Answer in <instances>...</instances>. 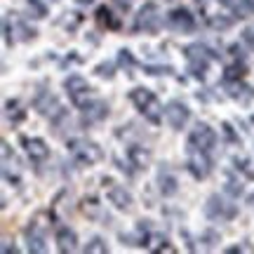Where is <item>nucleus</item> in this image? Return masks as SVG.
Segmentation results:
<instances>
[{
	"label": "nucleus",
	"instance_id": "nucleus-21",
	"mask_svg": "<svg viewBox=\"0 0 254 254\" xmlns=\"http://www.w3.org/2000/svg\"><path fill=\"white\" fill-rule=\"evenodd\" d=\"M26 7H28V12H31V17H36V19H43L47 14V7L43 0H28Z\"/></svg>",
	"mask_w": 254,
	"mask_h": 254
},
{
	"label": "nucleus",
	"instance_id": "nucleus-22",
	"mask_svg": "<svg viewBox=\"0 0 254 254\" xmlns=\"http://www.w3.org/2000/svg\"><path fill=\"white\" fill-rule=\"evenodd\" d=\"M118 64L125 68L127 73H129L132 68H134L136 62H134V57H132V52H129V50H120V52H118Z\"/></svg>",
	"mask_w": 254,
	"mask_h": 254
},
{
	"label": "nucleus",
	"instance_id": "nucleus-14",
	"mask_svg": "<svg viewBox=\"0 0 254 254\" xmlns=\"http://www.w3.org/2000/svg\"><path fill=\"white\" fill-rule=\"evenodd\" d=\"M158 189H160V193H163L165 198H172L174 193L179 190V182H177V177L167 170V165H163L160 172H158Z\"/></svg>",
	"mask_w": 254,
	"mask_h": 254
},
{
	"label": "nucleus",
	"instance_id": "nucleus-26",
	"mask_svg": "<svg viewBox=\"0 0 254 254\" xmlns=\"http://www.w3.org/2000/svg\"><path fill=\"white\" fill-rule=\"evenodd\" d=\"M226 193H228V195H240V193H243V186H240V182L228 179V182H226Z\"/></svg>",
	"mask_w": 254,
	"mask_h": 254
},
{
	"label": "nucleus",
	"instance_id": "nucleus-5",
	"mask_svg": "<svg viewBox=\"0 0 254 254\" xmlns=\"http://www.w3.org/2000/svg\"><path fill=\"white\" fill-rule=\"evenodd\" d=\"M205 214L212 221H231L238 214V207L226 202L221 195H209L207 202H205Z\"/></svg>",
	"mask_w": 254,
	"mask_h": 254
},
{
	"label": "nucleus",
	"instance_id": "nucleus-4",
	"mask_svg": "<svg viewBox=\"0 0 254 254\" xmlns=\"http://www.w3.org/2000/svg\"><path fill=\"white\" fill-rule=\"evenodd\" d=\"M68 148H71L73 158L85 165H94L104 158V151L94 141H87V139H73L71 144H68Z\"/></svg>",
	"mask_w": 254,
	"mask_h": 254
},
{
	"label": "nucleus",
	"instance_id": "nucleus-31",
	"mask_svg": "<svg viewBox=\"0 0 254 254\" xmlns=\"http://www.w3.org/2000/svg\"><path fill=\"white\" fill-rule=\"evenodd\" d=\"M212 26L214 28H228L231 26V21H228V19H212Z\"/></svg>",
	"mask_w": 254,
	"mask_h": 254
},
{
	"label": "nucleus",
	"instance_id": "nucleus-1",
	"mask_svg": "<svg viewBox=\"0 0 254 254\" xmlns=\"http://www.w3.org/2000/svg\"><path fill=\"white\" fill-rule=\"evenodd\" d=\"M129 101L136 106V111L144 116L146 120H151V123H160L163 118V106H160V101L155 97L151 90H146V87H134V90L129 92Z\"/></svg>",
	"mask_w": 254,
	"mask_h": 254
},
{
	"label": "nucleus",
	"instance_id": "nucleus-27",
	"mask_svg": "<svg viewBox=\"0 0 254 254\" xmlns=\"http://www.w3.org/2000/svg\"><path fill=\"white\" fill-rule=\"evenodd\" d=\"M146 71L151 75H165V73H172V68L170 66H146Z\"/></svg>",
	"mask_w": 254,
	"mask_h": 254
},
{
	"label": "nucleus",
	"instance_id": "nucleus-33",
	"mask_svg": "<svg viewBox=\"0 0 254 254\" xmlns=\"http://www.w3.org/2000/svg\"><path fill=\"white\" fill-rule=\"evenodd\" d=\"M243 5H245L247 12H254V0H243Z\"/></svg>",
	"mask_w": 254,
	"mask_h": 254
},
{
	"label": "nucleus",
	"instance_id": "nucleus-7",
	"mask_svg": "<svg viewBox=\"0 0 254 254\" xmlns=\"http://www.w3.org/2000/svg\"><path fill=\"white\" fill-rule=\"evenodd\" d=\"M64 90L68 92V97H71V101L75 106H82L85 101L90 99V92H92L87 80H85L82 75H78V73H73V75H68V78L64 80Z\"/></svg>",
	"mask_w": 254,
	"mask_h": 254
},
{
	"label": "nucleus",
	"instance_id": "nucleus-17",
	"mask_svg": "<svg viewBox=\"0 0 254 254\" xmlns=\"http://www.w3.org/2000/svg\"><path fill=\"white\" fill-rule=\"evenodd\" d=\"M26 240H28V250L31 252H45L47 245H45V236L38 231V226H31L26 231Z\"/></svg>",
	"mask_w": 254,
	"mask_h": 254
},
{
	"label": "nucleus",
	"instance_id": "nucleus-30",
	"mask_svg": "<svg viewBox=\"0 0 254 254\" xmlns=\"http://www.w3.org/2000/svg\"><path fill=\"white\" fill-rule=\"evenodd\" d=\"M224 134H226L228 139H231V141H233V144H238V141H240V139H238V136L233 134V127L228 125V123H224Z\"/></svg>",
	"mask_w": 254,
	"mask_h": 254
},
{
	"label": "nucleus",
	"instance_id": "nucleus-20",
	"mask_svg": "<svg viewBox=\"0 0 254 254\" xmlns=\"http://www.w3.org/2000/svg\"><path fill=\"white\" fill-rule=\"evenodd\" d=\"M226 92L231 99H250L252 97L250 87H245L243 82H233V80H226Z\"/></svg>",
	"mask_w": 254,
	"mask_h": 254
},
{
	"label": "nucleus",
	"instance_id": "nucleus-23",
	"mask_svg": "<svg viewBox=\"0 0 254 254\" xmlns=\"http://www.w3.org/2000/svg\"><path fill=\"white\" fill-rule=\"evenodd\" d=\"M85 252H99V254H106V252H109V247H106V243H104L101 238H92L90 243H87V247H85Z\"/></svg>",
	"mask_w": 254,
	"mask_h": 254
},
{
	"label": "nucleus",
	"instance_id": "nucleus-2",
	"mask_svg": "<svg viewBox=\"0 0 254 254\" xmlns=\"http://www.w3.org/2000/svg\"><path fill=\"white\" fill-rule=\"evenodd\" d=\"M184 52H186V59H189V71L193 73L195 78H202V75H205V71H207L209 62L217 57L207 45H200V43L189 45Z\"/></svg>",
	"mask_w": 254,
	"mask_h": 254
},
{
	"label": "nucleus",
	"instance_id": "nucleus-36",
	"mask_svg": "<svg viewBox=\"0 0 254 254\" xmlns=\"http://www.w3.org/2000/svg\"><path fill=\"white\" fill-rule=\"evenodd\" d=\"M250 202H252V205H254V195H252V198H250Z\"/></svg>",
	"mask_w": 254,
	"mask_h": 254
},
{
	"label": "nucleus",
	"instance_id": "nucleus-19",
	"mask_svg": "<svg viewBox=\"0 0 254 254\" xmlns=\"http://www.w3.org/2000/svg\"><path fill=\"white\" fill-rule=\"evenodd\" d=\"M127 155H129V160H132V165H134L136 170H144L146 165H148V160H151V153L144 151L141 146H132V148L127 151Z\"/></svg>",
	"mask_w": 254,
	"mask_h": 254
},
{
	"label": "nucleus",
	"instance_id": "nucleus-37",
	"mask_svg": "<svg viewBox=\"0 0 254 254\" xmlns=\"http://www.w3.org/2000/svg\"><path fill=\"white\" fill-rule=\"evenodd\" d=\"M52 2H57V0H52Z\"/></svg>",
	"mask_w": 254,
	"mask_h": 254
},
{
	"label": "nucleus",
	"instance_id": "nucleus-34",
	"mask_svg": "<svg viewBox=\"0 0 254 254\" xmlns=\"http://www.w3.org/2000/svg\"><path fill=\"white\" fill-rule=\"evenodd\" d=\"M221 5H233V0H219Z\"/></svg>",
	"mask_w": 254,
	"mask_h": 254
},
{
	"label": "nucleus",
	"instance_id": "nucleus-16",
	"mask_svg": "<svg viewBox=\"0 0 254 254\" xmlns=\"http://www.w3.org/2000/svg\"><path fill=\"white\" fill-rule=\"evenodd\" d=\"M57 247H59V252H75L78 250V236H75V231L68 226H62L57 231Z\"/></svg>",
	"mask_w": 254,
	"mask_h": 254
},
{
	"label": "nucleus",
	"instance_id": "nucleus-13",
	"mask_svg": "<svg viewBox=\"0 0 254 254\" xmlns=\"http://www.w3.org/2000/svg\"><path fill=\"white\" fill-rule=\"evenodd\" d=\"M21 144L26 148V153L31 160H36V163H43L47 155H50V148L43 139H28V136H21Z\"/></svg>",
	"mask_w": 254,
	"mask_h": 254
},
{
	"label": "nucleus",
	"instance_id": "nucleus-12",
	"mask_svg": "<svg viewBox=\"0 0 254 254\" xmlns=\"http://www.w3.org/2000/svg\"><path fill=\"white\" fill-rule=\"evenodd\" d=\"M36 109L40 111V113H43L45 118H50V120H57V118H62V116H64L59 99H57L55 94H50V92H43V94H38Z\"/></svg>",
	"mask_w": 254,
	"mask_h": 254
},
{
	"label": "nucleus",
	"instance_id": "nucleus-28",
	"mask_svg": "<svg viewBox=\"0 0 254 254\" xmlns=\"http://www.w3.org/2000/svg\"><path fill=\"white\" fill-rule=\"evenodd\" d=\"M243 40H245L247 45L254 50V26H250V28H245V31H243Z\"/></svg>",
	"mask_w": 254,
	"mask_h": 254
},
{
	"label": "nucleus",
	"instance_id": "nucleus-32",
	"mask_svg": "<svg viewBox=\"0 0 254 254\" xmlns=\"http://www.w3.org/2000/svg\"><path fill=\"white\" fill-rule=\"evenodd\" d=\"M116 5H118L120 9H125V12L129 9V2H127V0H116Z\"/></svg>",
	"mask_w": 254,
	"mask_h": 254
},
{
	"label": "nucleus",
	"instance_id": "nucleus-10",
	"mask_svg": "<svg viewBox=\"0 0 254 254\" xmlns=\"http://www.w3.org/2000/svg\"><path fill=\"white\" fill-rule=\"evenodd\" d=\"M189 118H190V111L182 101L174 99L165 106V120H167V125L172 127V129H184L186 123H189Z\"/></svg>",
	"mask_w": 254,
	"mask_h": 254
},
{
	"label": "nucleus",
	"instance_id": "nucleus-15",
	"mask_svg": "<svg viewBox=\"0 0 254 254\" xmlns=\"http://www.w3.org/2000/svg\"><path fill=\"white\" fill-rule=\"evenodd\" d=\"M109 202H111V205H116L118 209H132V205H134V198H132V193H129L125 186H111V190H109Z\"/></svg>",
	"mask_w": 254,
	"mask_h": 254
},
{
	"label": "nucleus",
	"instance_id": "nucleus-24",
	"mask_svg": "<svg viewBox=\"0 0 254 254\" xmlns=\"http://www.w3.org/2000/svg\"><path fill=\"white\" fill-rule=\"evenodd\" d=\"M7 118L12 120V123H19V120L24 118V111H19V104L17 101H7Z\"/></svg>",
	"mask_w": 254,
	"mask_h": 254
},
{
	"label": "nucleus",
	"instance_id": "nucleus-8",
	"mask_svg": "<svg viewBox=\"0 0 254 254\" xmlns=\"http://www.w3.org/2000/svg\"><path fill=\"white\" fill-rule=\"evenodd\" d=\"M189 172L195 179H205L212 172V158H209L207 151H200V148L189 146Z\"/></svg>",
	"mask_w": 254,
	"mask_h": 254
},
{
	"label": "nucleus",
	"instance_id": "nucleus-6",
	"mask_svg": "<svg viewBox=\"0 0 254 254\" xmlns=\"http://www.w3.org/2000/svg\"><path fill=\"white\" fill-rule=\"evenodd\" d=\"M189 146L193 148H200V151H212L217 146V132L207 125V123H198V125L190 129L189 134Z\"/></svg>",
	"mask_w": 254,
	"mask_h": 254
},
{
	"label": "nucleus",
	"instance_id": "nucleus-3",
	"mask_svg": "<svg viewBox=\"0 0 254 254\" xmlns=\"http://www.w3.org/2000/svg\"><path fill=\"white\" fill-rule=\"evenodd\" d=\"M163 24V17H160V9L155 2H146L144 7L136 12L134 19V31H144V33H155Z\"/></svg>",
	"mask_w": 254,
	"mask_h": 254
},
{
	"label": "nucleus",
	"instance_id": "nucleus-11",
	"mask_svg": "<svg viewBox=\"0 0 254 254\" xmlns=\"http://www.w3.org/2000/svg\"><path fill=\"white\" fill-rule=\"evenodd\" d=\"M80 109H82V123H85V125L101 123V120L109 116V104L101 99H87Z\"/></svg>",
	"mask_w": 254,
	"mask_h": 254
},
{
	"label": "nucleus",
	"instance_id": "nucleus-29",
	"mask_svg": "<svg viewBox=\"0 0 254 254\" xmlns=\"http://www.w3.org/2000/svg\"><path fill=\"white\" fill-rule=\"evenodd\" d=\"M202 240H205V245H207V247H212V245H214V243L219 240V236L214 233V231H207V233L202 236Z\"/></svg>",
	"mask_w": 254,
	"mask_h": 254
},
{
	"label": "nucleus",
	"instance_id": "nucleus-25",
	"mask_svg": "<svg viewBox=\"0 0 254 254\" xmlns=\"http://www.w3.org/2000/svg\"><path fill=\"white\" fill-rule=\"evenodd\" d=\"M97 75H101V78H113V64H99V66H97Z\"/></svg>",
	"mask_w": 254,
	"mask_h": 254
},
{
	"label": "nucleus",
	"instance_id": "nucleus-9",
	"mask_svg": "<svg viewBox=\"0 0 254 254\" xmlns=\"http://www.w3.org/2000/svg\"><path fill=\"white\" fill-rule=\"evenodd\" d=\"M167 26L172 28L174 33H190L195 28V17L190 14V9L177 7L167 14Z\"/></svg>",
	"mask_w": 254,
	"mask_h": 254
},
{
	"label": "nucleus",
	"instance_id": "nucleus-35",
	"mask_svg": "<svg viewBox=\"0 0 254 254\" xmlns=\"http://www.w3.org/2000/svg\"><path fill=\"white\" fill-rule=\"evenodd\" d=\"M75 2H80V5H90L92 0H75Z\"/></svg>",
	"mask_w": 254,
	"mask_h": 254
},
{
	"label": "nucleus",
	"instance_id": "nucleus-18",
	"mask_svg": "<svg viewBox=\"0 0 254 254\" xmlns=\"http://www.w3.org/2000/svg\"><path fill=\"white\" fill-rule=\"evenodd\" d=\"M97 21H99V26L109 28V31H116V28H120V19L116 17V14H113V12H111L106 5L97 9Z\"/></svg>",
	"mask_w": 254,
	"mask_h": 254
}]
</instances>
